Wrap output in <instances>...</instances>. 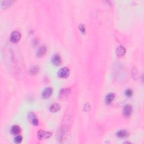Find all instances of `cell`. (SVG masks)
<instances>
[{"label": "cell", "instance_id": "3", "mask_svg": "<svg viewBox=\"0 0 144 144\" xmlns=\"http://www.w3.org/2000/svg\"><path fill=\"white\" fill-rule=\"evenodd\" d=\"M37 136L40 140L43 138L46 139V138H49L51 137V133L48 132H45L43 130H40L37 133Z\"/></svg>", "mask_w": 144, "mask_h": 144}, {"label": "cell", "instance_id": "4", "mask_svg": "<svg viewBox=\"0 0 144 144\" xmlns=\"http://www.w3.org/2000/svg\"><path fill=\"white\" fill-rule=\"evenodd\" d=\"M70 93V90L69 88H64L61 89L60 91L59 94V97L60 99H64L67 98L69 95Z\"/></svg>", "mask_w": 144, "mask_h": 144}, {"label": "cell", "instance_id": "5", "mask_svg": "<svg viewBox=\"0 0 144 144\" xmlns=\"http://www.w3.org/2000/svg\"><path fill=\"white\" fill-rule=\"evenodd\" d=\"M132 113V107L130 105H125L123 110V114L125 117H129L131 115Z\"/></svg>", "mask_w": 144, "mask_h": 144}, {"label": "cell", "instance_id": "19", "mask_svg": "<svg viewBox=\"0 0 144 144\" xmlns=\"http://www.w3.org/2000/svg\"><path fill=\"white\" fill-rule=\"evenodd\" d=\"M125 94L127 97L132 96L133 94L132 90H131V89H127V90L125 91Z\"/></svg>", "mask_w": 144, "mask_h": 144}, {"label": "cell", "instance_id": "11", "mask_svg": "<svg viewBox=\"0 0 144 144\" xmlns=\"http://www.w3.org/2000/svg\"><path fill=\"white\" fill-rule=\"evenodd\" d=\"M115 98V94L113 93H109L106 95L105 98V102L107 104H110L113 101Z\"/></svg>", "mask_w": 144, "mask_h": 144}, {"label": "cell", "instance_id": "20", "mask_svg": "<svg viewBox=\"0 0 144 144\" xmlns=\"http://www.w3.org/2000/svg\"><path fill=\"white\" fill-rule=\"evenodd\" d=\"M90 109H91V106L88 103L84 105V107H83V110H84V111H89L90 110Z\"/></svg>", "mask_w": 144, "mask_h": 144}, {"label": "cell", "instance_id": "1", "mask_svg": "<svg viewBox=\"0 0 144 144\" xmlns=\"http://www.w3.org/2000/svg\"><path fill=\"white\" fill-rule=\"evenodd\" d=\"M21 37L22 35L19 31H13L10 36V41L13 43H17L20 41Z\"/></svg>", "mask_w": 144, "mask_h": 144}, {"label": "cell", "instance_id": "16", "mask_svg": "<svg viewBox=\"0 0 144 144\" xmlns=\"http://www.w3.org/2000/svg\"><path fill=\"white\" fill-rule=\"evenodd\" d=\"M12 2H13L12 1H3L2 3V7H3V8H4V9L7 8V7H9L10 6V5H11Z\"/></svg>", "mask_w": 144, "mask_h": 144}, {"label": "cell", "instance_id": "17", "mask_svg": "<svg viewBox=\"0 0 144 144\" xmlns=\"http://www.w3.org/2000/svg\"><path fill=\"white\" fill-rule=\"evenodd\" d=\"M22 140H23V138H22V136L18 135V136H17L15 138L14 141H15V143H20L22 142Z\"/></svg>", "mask_w": 144, "mask_h": 144}, {"label": "cell", "instance_id": "10", "mask_svg": "<svg viewBox=\"0 0 144 144\" xmlns=\"http://www.w3.org/2000/svg\"><path fill=\"white\" fill-rule=\"evenodd\" d=\"M46 50H47V48L46 46H41V47L39 48L37 50V55L38 57L43 56L44 55L46 54Z\"/></svg>", "mask_w": 144, "mask_h": 144}, {"label": "cell", "instance_id": "9", "mask_svg": "<svg viewBox=\"0 0 144 144\" xmlns=\"http://www.w3.org/2000/svg\"><path fill=\"white\" fill-rule=\"evenodd\" d=\"M117 136L119 138H126L128 136H129V132L128 131L122 130H119V131H118L116 133Z\"/></svg>", "mask_w": 144, "mask_h": 144}, {"label": "cell", "instance_id": "15", "mask_svg": "<svg viewBox=\"0 0 144 144\" xmlns=\"http://www.w3.org/2000/svg\"><path fill=\"white\" fill-rule=\"evenodd\" d=\"M38 71H39V68L38 66L35 65V66H33L30 68L29 70V73L32 75H35L38 72Z\"/></svg>", "mask_w": 144, "mask_h": 144}, {"label": "cell", "instance_id": "18", "mask_svg": "<svg viewBox=\"0 0 144 144\" xmlns=\"http://www.w3.org/2000/svg\"><path fill=\"white\" fill-rule=\"evenodd\" d=\"M79 29L81 33H82L83 34H85L86 33V28H85V26L84 25V24H79Z\"/></svg>", "mask_w": 144, "mask_h": 144}, {"label": "cell", "instance_id": "7", "mask_svg": "<svg viewBox=\"0 0 144 144\" xmlns=\"http://www.w3.org/2000/svg\"><path fill=\"white\" fill-rule=\"evenodd\" d=\"M52 93V89L51 87H47L43 91L42 96L43 99H47L50 98Z\"/></svg>", "mask_w": 144, "mask_h": 144}, {"label": "cell", "instance_id": "2", "mask_svg": "<svg viewBox=\"0 0 144 144\" xmlns=\"http://www.w3.org/2000/svg\"><path fill=\"white\" fill-rule=\"evenodd\" d=\"M57 74H58L59 77L65 78L69 76V75L70 74V70L69 69V68L65 67L62 68L61 69H60Z\"/></svg>", "mask_w": 144, "mask_h": 144}, {"label": "cell", "instance_id": "12", "mask_svg": "<svg viewBox=\"0 0 144 144\" xmlns=\"http://www.w3.org/2000/svg\"><path fill=\"white\" fill-rule=\"evenodd\" d=\"M117 55L118 56H123L125 53V49L123 46H119L116 50Z\"/></svg>", "mask_w": 144, "mask_h": 144}, {"label": "cell", "instance_id": "8", "mask_svg": "<svg viewBox=\"0 0 144 144\" xmlns=\"http://www.w3.org/2000/svg\"><path fill=\"white\" fill-rule=\"evenodd\" d=\"M52 62L55 65H59L61 63V57L59 54H55L52 57Z\"/></svg>", "mask_w": 144, "mask_h": 144}, {"label": "cell", "instance_id": "14", "mask_svg": "<svg viewBox=\"0 0 144 144\" xmlns=\"http://www.w3.org/2000/svg\"><path fill=\"white\" fill-rule=\"evenodd\" d=\"M60 105L57 103H55L52 105L50 107V111L52 113H55L60 109Z\"/></svg>", "mask_w": 144, "mask_h": 144}, {"label": "cell", "instance_id": "13", "mask_svg": "<svg viewBox=\"0 0 144 144\" xmlns=\"http://www.w3.org/2000/svg\"><path fill=\"white\" fill-rule=\"evenodd\" d=\"M20 132V128L17 125H13L11 128V132L12 135H18Z\"/></svg>", "mask_w": 144, "mask_h": 144}, {"label": "cell", "instance_id": "6", "mask_svg": "<svg viewBox=\"0 0 144 144\" xmlns=\"http://www.w3.org/2000/svg\"><path fill=\"white\" fill-rule=\"evenodd\" d=\"M28 118L29 121L32 123L34 125H37L38 124V120L36 116V115L33 112H30L28 114Z\"/></svg>", "mask_w": 144, "mask_h": 144}]
</instances>
